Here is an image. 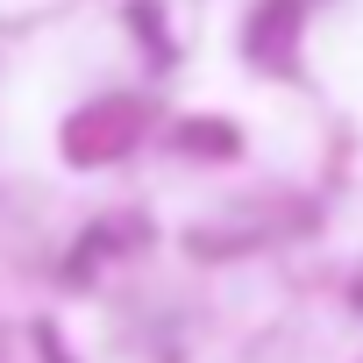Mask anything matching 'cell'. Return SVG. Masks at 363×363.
<instances>
[{
	"label": "cell",
	"mask_w": 363,
	"mask_h": 363,
	"mask_svg": "<svg viewBox=\"0 0 363 363\" xmlns=\"http://www.w3.org/2000/svg\"><path fill=\"white\" fill-rule=\"evenodd\" d=\"M128 135H135V107H128V100H107V107H93V114H79V121L65 128V150H72L79 164H100V157H121Z\"/></svg>",
	"instance_id": "1"
},
{
	"label": "cell",
	"mask_w": 363,
	"mask_h": 363,
	"mask_svg": "<svg viewBox=\"0 0 363 363\" xmlns=\"http://www.w3.org/2000/svg\"><path fill=\"white\" fill-rule=\"evenodd\" d=\"M292 22H299V0H264V15L250 22V57L285 65L292 57Z\"/></svg>",
	"instance_id": "2"
},
{
	"label": "cell",
	"mask_w": 363,
	"mask_h": 363,
	"mask_svg": "<svg viewBox=\"0 0 363 363\" xmlns=\"http://www.w3.org/2000/svg\"><path fill=\"white\" fill-rule=\"evenodd\" d=\"M186 143H193V150H235V135H228L221 121H207V128L193 121V128H186Z\"/></svg>",
	"instance_id": "3"
}]
</instances>
